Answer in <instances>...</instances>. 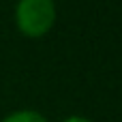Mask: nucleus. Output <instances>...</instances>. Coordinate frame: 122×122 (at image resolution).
I'll list each match as a JSON object with an SVG mask.
<instances>
[{"mask_svg": "<svg viewBox=\"0 0 122 122\" xmlns=\"http://www.w3.org/2000/svg\"><path fill=\"white\" fill-rule=\"evenodd\" d=\"M56 21L54 0H19L15 6V24L30 39L45 36Z\"/></svg>", "mask_w": 122, "mask_h": 122, "instance_id": "f257e3e1", "label": "nucleus"}, {"mask_svg": "<svg viewBox=\"0 0 122 122\" xmlns=\"http://www.w3.org/2000/svg\"><path fill=\"white\" fill-rule=\"evenodd\" d=\"M2 122H47L39 112H32V109H19V112H13L9 114Z\"/></svg>", "mask_w": 122, "mask_h": 122, "instance_id": "f03ea898", "label": "nucleus"}, {"mask_svg": "<svg viewBox=\"0 0 122 122\" xmlns=\"http://www.w3.org/2000/svg\"><path fill=\"white\" fill-rule=\"evenodd\" d=\"M64 122H90L88 118H81V116H71V118H66Z\"/></svg>", "mask_w": 122, "mask_h": 122, "instance_id": "7ed1b4c3", "label": "nucleus"}]
</instances>
